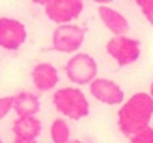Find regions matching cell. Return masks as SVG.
<instances>
[{"mask_svg": "<svg viewBox=\"0 0 153 143\" xmlns=\"http://www.w3.org/2000/svg\"><path fill=\"white\" fill-rule=\"evenodd\" d=\"M50 136L53 143H69L71 128L64 119H54L50 127Z\"/></svg>", "mask_w": 153, "mask_h": 143, "instance_id": "cell-13", "label": "cell"}, {"mask_svg": "<svg viewBox=\"0 0 153 143\" xmlns=\"http://www.w3.org/2000/svg\"><path fill=\"white\" fill-rule=\"evenodd\" d=\"M97 71H99L97 61L87 53H76L68 59L64 66L68 79L77 86H86V84L91 86V82L97 79Z\"/></svg>", "mask_w": 153, "mask_h": 143, "instance_id": "cell-3", "label": "cell"}, {"mask_svg": "<svg viewBox=\"0 0 153 143\" xmlns=\"http://www.w3.org/2000/svg\"><path fill=\"white\" fill-rule=\"evenodd\" d=\"M41 122L36 117H17V120L12 125V132H13L15 138L20 140H28L33 142L40 136L41 133Z\"/></svg>", "mask_w": 153, "mask_h": 143, "instance_id": "cell-11", "label": "cell"}, {"mask_svg": "<svg viewBox=\"0 0 153 143\" xmlns=\"http://www.w3.org/2000/svg\"><path fill=\"white\" fill-rule=\"evenodd\" d=\"M69 143H82V142H79V140H71Z\"/></svg>", "mask_w": 153, "mask_h": 143, "instance_id": "cell-19", "label": "cell"}, {"mask_svg": "<svg viewBox=\"0 0 153 143\" xmlns=\"http://www.w3.org/2000/svg\"><path fill=\"white\" fill-rule=\"evenodd\" d=\"M27 38V28L20 20L0 17V48L7 51H17L23 46Z\"/></svg>", "mask_w": 153, "mask_h": 143, "instance_id": "cell-7", "label": "cell"}, {"mask_svg": "<svg viewBox=\"0 0 153 143\" xmlns=\"http://www.w3.org/2000/svg\"><path fill=\"white\" fill-rule=\"evenodd\" d=\"M91 94L94 99L105 105H122L125 102V92L123 89L112 79L107 77H97L89 86Z\"/></svg>", "mask_w": 153, "mask_h": 143, "instance_id": "cell-8", "label": "cell"}, {"mask_svg": "<svg viewBox=\"0 0 153 143\" xmlns=\"http://www.w3.org/2000/svg\"><path fill=\"white\" fill-rule=\"evenodd\" d=\"M105 51L120 67L137 63L142 54L140 41L130 36H112L105 44Z\"/></svg>", "mask_w": 153, "mask_h": 143, "instance_id": "cell-4", "label": "cell"}, {"mask_svg": "<svg viewBox=\"0 0 153 143\" xmlns=\"http://www.w3.org/2000/svg\"><path fill=\"white\" fill-rule=\"evenodd\" d=\"M0 143H4V142H2V138H0Z\"/></svg>", "mask_w": 153, "mask_h": 143, "instance_id": "cell-20", "label": "cell"}, {"mask_svg": "<svg viewBox=\"0 0 153 143\" xmlns=\"http://www.w3.org/2000/svg\"><path fill=\"white\" fill-rule=\"evenodd\" d=\"M10 110H13V96L0 97V119L7 117Z\"/></svg>", "mask_w": 153, "mask_h": 143, "instance_id": "cell-16", "label": "cell"}, {"mask_svg": "<svg viewBox=\"0 0 153 143\" xmlns=\"http://www.w3.org/2000/svg\"><path fill=\"white\" fill-rule=\"evenodd\" d=\"M153 122V97L150 92H135L120 105L117 127L125 136H133Z\"/></svg>", "mask_w": 153, "mask_h": 143, "instance_id": "cell-1", "label": "cell"}, {"mask_svg": "<svg viewBox=\"0 0 153 143\" xmlns=\"http://www.w3.org/2000/svg\"><path fill=\"white\" fill-rule=\"evenodd\" d=\"M41 109L40 97L31 92H23L13 96V110L18 117H35Z\"/></svg>", "mask_w": 153, "mask_h": 143, "instance_id": "cell-12", "label": "cell"}, {"mask_svg": "<svg viewBox=\"0 0 153 143\" xmlns=\"http://www.w3.org/2000/svg\"><path fill=\"white\" fill-rule=\"evenodd\" d=\"M86 40V30L79 25H59L51 35V46L58 53H76Z\"/></svg>", "mask_w": 153, "mask_h": 143, "instance_id": "cell-5", "label": "cell"}, {"mask_svg": "<svg viewBox=\"0 0 153 143\" xmlns=\"http://www.w3.org/2000/svg\"><path fill=\"white\" fill-rule=\"evenodd\" d=\"M84 10V2L81 0H46L45 13L51 21L58 25H69Z\"/></svg>", "mask_w": 153, "mask_h": 143, "instance_id": "cell-6", "label": "cell"}, {"mask_svg": "<svg viewBox=\"0 0 153 143\" xmlns=\"http://www.w3.org/2000/svg\"><path fill=\"white\" fill-rule=\"evenodd\" d=\"M130 143H153V127H146L137 135L130 136Z\"/></svg>", "mask_w": 153, "mask_h": 143, "instance_id": "cell-15", "label": "cell"}, {"mask_svg": "<svg viewBox=\"0 0 153 143\" xmlns=\"http://www.w3.org/2000/svg\"><path fill=\"white\" fill-rule=\"evenodd\" d=\"M97 13H99L102 25L114 36H127V33L130 30V25L123 13H120L119 10H115L112 7H107V5H100L97 8Z\"/></svg>", "mask_w": 153, "mask_h": 143, "instance_id": "cell-9", "label": "cell"}, {"mask_svg": "<svg viewBox=\"0 0 153 143\" xmlns=\"http://www.w3.org/2000/svg\"><path fill=\"white\" fill-rule=\"evenodd\" d=\"M12 143H36V140H33V142H28V140H20V138H15Z\"/></svg>", "mask_w": 153, "mask_h": 143, "instance_id": "cell-17", "label": "cell"}, {"mask_svg": "<svg viewBox=\"0 0 153 143\" xmlns=\"http://www.w3.org/2000/svg\"><path fill=\"white\" fill-rule=\"evenodd\" d=\"M30 76H31V81H33V86L41 92L53 90L59 82L58 69L50 63H38L36 66H33Z\"/></svg>", "mask_w": 153, "mask_h": 143, "instance_id": "cell-10", "label": "cell"}, {"mask_svg": "<svg viewBox=\"0 0 153 143\" xmlns=\"http://www.w3.org/2000/svg\"><path fill=\"white\" fill-rule=\"evenodd\" d=\"M138 5L142 15L145 17V20L150 25H153V0H137L135 2Z\"/></svg>", "mask_w": 153, "mask_h": 143, "instance_id": "cell-14", "label": "cell"}, {"mask_svg": "<svg viewBox=\"0 0 153 143\" xmlns=\"http://www.w3.org/2000/svg\"><path fill=\"white\" fill-rule=\"evenodd\" d=\"M53 105L59 113L71 120L86 119L91 112V105L84 92L77 87H63L54 90Z\"/></svg>", "mask_w": 153, "mask_h": 143, "instance_id": "cell-2", "label": "cell"}, {"mask_svg": "<svg viewBox=\"0 0 153 143\" xmlns=\"http://www.w3.org/2000/svg\"><path fill=\"white\" fill-rule=\"evenodd\" d=\"M150 96L153 97V81H152V84H150Z\"/></svg>", "mask_w": 153, "mask_h": 143, "instance_id": "cell-18", "label": "cell"}]
</instances>
